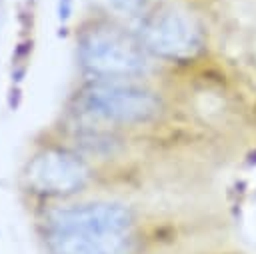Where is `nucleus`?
I'll return each instance as SVG.
<instances>
[{
  "label": "nucleus",
  "mask_w": 256,
  "mask_h": 254,
  "mask_svg": "<svg viewBox=\"0 0 256 254\" xmlns=\"http://www.w3.org/2000/svg\"><path fill=\"white\" fill-rule=\"evenodd\" d=\"M134 216L122 204H80L50 216L52 232L72 234H128Z\"/></svg>",
  "instance_id": "4"
},
{
  "label": "nucleus",
  "mask_w": 256,
  "mask_h": 254,
  "mask_svg": "<svg viewBox=\"0 0 256 254\" xmlns=\"http://www.w3.org/2000/svg\"><path fill=\"white\" fill-rule=\"evenodd\" d=\"M70 16V0H60V18L66 20Z\"/></svg>",
  "instance_id": "8"
},
{
  "label": "nucleus",
  "mask_w": 256,
  "mask_h": 254,
  "mask_svg": "<svg viewBox=\"0 0 256 254\" xmlns=\"http://www.w3.org/2000/svg\"><path fill=\"white\" fill-rule=\"evenodd\" d=\"M28 178L40 192L64 194L80 188L88 180V170L74 156L64 152H46L30 164Z\"/></svg>",
  "instance_id": "5"
},
{
  "label": "nucleus",
  "mask_w": 256,
  "mask_h": 254,
  "mask_svg": "<svg viewBox=\"0 0 256 254\" xmlns=\"http://www.w3.org/2000/svg\"><path fill=\"white\" fill-rule=\"evenodd\" d=\"M102 2L122 16H140L142 18L148 10L150 0H102Z\"/></svg>",
  "instance_id": "7"
},
{
  "label": "nucleus",
  "mask_w": 256,
  "mask_h": 254,
  "mask_svg": "<svg viewBox=\"0 0 256 254\" xmlns=\"http://www.w3.org/2000/svg\"><path fill=\"white\" fill-rule=\"evenodd\" d=\"M86 68L104 80H134L152 70V54L140 38L118 28H96L80 46Z\"/></svg>",
  "instance_id": "1"
},
{
  "label": "nucleus",
  "mask_w": 256,
  "mask_h": 254,
  "mask_svg": "<svg viewBox=\"0 0 256 254\" xmlns=\"http://www.w3.org/2000/svg\"><path fill=\"white\" fill-rule=\"evenodd\" d=\"M86 112L116 124H142L162 112V98L132 80H102L92 84L84 96Z\"/></svg>",
  "instance_id": "3"
},
{
  "label": "nucleus",
  "mask_w": 256,
  "mask_h": 254,
  "mask_svg": "<svg viewBox=\"0 0 256 254\" xmlns=\"http://www.w3.org/2000/svg\"><path fill=\"white\" fill-rule=\"evenodd\" d=\"M136 36L152 56L172 62H190L206 46L202 24L190 12L172 6L146 12Z\"/></svg>",
  "instance_id": "2"
},
{
  "label": "nucleus",
  "mask_w": 256,
  "mask_h": 254,
  "mask_svg": "<svg viewBox=\"0 0 256 254\" xmlns=\"http://www.w3.org/2000/svg\"><path fill=\"white\" fill-rule=\"evenodd\" d=\"M54 254H122L128 248V234H72L52 232Z\"/></svg>",
  "instance_id": "6"
}]
</instances>
